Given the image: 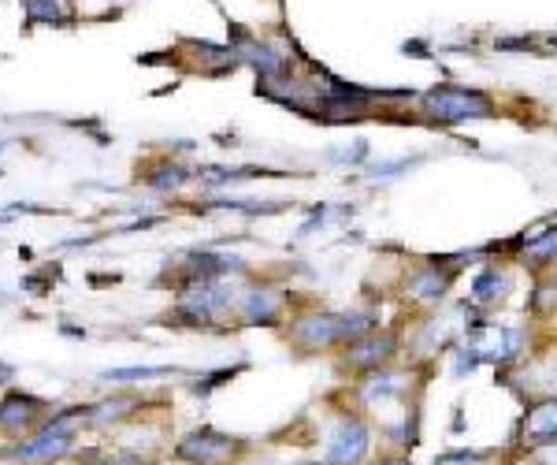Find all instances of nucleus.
Returning a JSON list of instances; mask_svg holds the SVG:
<instances>
[{"mask_svg":"<svg viewBox=\"0 0 557 465\" xmlns=\"http://www.w3.org/2000/svg\"><path fill=\"white\" fill-rule=\"evenodd\" d=\"M424 112L439 123H468L494 116V101L480 90H465V86H435L424 93Z\"/></svg>","mask_w":557,"mask_h":465,"instance_id":"nucleus-1","label":"nucleus"},{"mask_svg":"<svg viewBox=\"0 0 557 465\" xmlns=\"http://www.w3.org/2000/svg\"><path fill=\"white\" fill-rule=\"evenodd\" d=\"M368 324H372V317H361V313H342V317H335V313H312V317L294 324V339L305 350H327V346L372 332Z\"/></svg>","mask_w":557,"mask_h":465,"instance_id":"nucleus-2","label":"nucleus"},{"mask_svg":"<svg viewBox=\"0 0 557 465\" xmlns=\"http://www.w3.org/2000/svg\"><path fill=\"white\" fill-rule=\"evenodd\" d=\"M175 454L190 465H223L238 454V439L223 436V432H216V428H201V432L182 439Z\"/></svg>","mask_w":557,"mask_h":465,"instance_id":"nucleus-3","label":"nucleus"},{"mask_svg":"<svg viewBox=\"0 0 557 465\" xmlns=\"http://www.w3.org/2000/svg\"><path fill=\"white\" fill-rule=\"evenodd\" d=\"M71 417H75V413H67V417H60V421H49V425L41 428L30 443H23L19 451H12V458L15 462H26V465L64 458L67 447H71Z\"/></svg>","mask_w":557,"mask_h":465,"instance_id":"nucleus-4","label":"nucleus"},{"mask_svg":"<svg viewBox=\"0 0 557 465\" xmlns=\"http://www.w3.org/2000/svg\"><path fill=\"white\" fill-rule=\"evenodd\" d=\"M368 454V428L361 421H342L327 439V465H357Z\"/></svg>","mask_w":557,"mask_h":465,"instance_id":"nucleus-5","label":"nucleus"},{"mask_svg":"<svg viewBox=\"0 0 557 465\" xmlns=\"http://www.w3.org/2000/svg\"><path fill=\"white\" fill-rule=\"evenodd\" d=\"M390 354H394V335L364 332V335H357L350 343V350H346V365H353V369H379Z\"/></svg>","mask_w":557,"mask_h":465,"instance_id":"nucleus-6","label":"nucleus"},{"mask_svg":"<svg viewBox=\"0 0 557 465\" xmlns=\"http://www.w3.org/2000/svg\"><path fill=\"white\" fill-rule=\"evenodd\" d=\"M524 439L528 443H557V399L532 406L528 425H524Z\"/></svg>","mask_w":557,"mask_h":465,"instance_id":"nucleus-7","label":"nucleus"},{"mask_svg":"<svg viewBox=\"0 0 557 465\" xmlns=\"http://www.w3.org/2000/svg\"><path fill=\"white\" fill-rule=\"evenodd\" d=\"M34 410H38V402L34 399H23V395H8V399L0 402V428H8V432H19L34 421Z\"/></svg>","mask_w":557,"mask_h":465,"instance_id":"nucleus-8","label":"nucleus"},{"mask_svg":"<svg viewBox=\"0 0 557 465\" xmlns=\"http://www.w3.org/2000/svg\"><path fill=\"white\" fill-rule=\"evenodd\" d=\"M446 283H450L446 272H439V268H420V272L409 279V291H413V298H420V302H435V298L446 294Z\"/></svg>","mask_w":557,"mask_h":465,"instance_id":"nucleus-9","label":"nucleus"},{"mask_svg":"<svg viewBox=\"0 0 557 465\" xmlns=\"http://www.w3.org/2000/svg\"><path fill=\"white\" fill-rule=\"evenodd\" d=\"M275 313H279V298L272 291H253L242 298V317L249 324H272Z\"/></svg>","mask_w":557,"mask_h":465,"instance_id":"nucleus-10","label":"nucleus"},{"mask_svg":"<svg viewBox=\"0 0 557 465\" xmlns=\"http://www.w3.org/2000/svg\"><path fill=\"white\" fill-rule=\"evenodd\" d=\"M23 8L30 23H64V12L56 0H23Z\"/></svg>","mask_w":557,"mask_h":465,"instance_id":"nucleus-11","label":"nucleus"},{"mask_svg":"<svg viewBox=\"0 0 557 465\" xmlns=\"http://www.w3.org/2000/svg\"><path fill=\"white\" fill-rule=\"evenodd\" d=\"M168 365H134V369H108L104 380H153V376H168Z\"/></svg>","mask_w":557,"mask_h":465,"instance_id":"nucleus-12","label":"nucleus"},{"mask_svg":"<svg viewBox=\"0 0 557 465\" xmlns=\"http://www.w3.org/2000/svg\"><path fill=\"white\" fill-rule=\"evenodd\" d=\"M502 287H506V279L498 276V272H483V276L472 283V298H476V302H494Z\"/></svg>","mask_w":557,"mask_h":465,"instance_id":"nucleus-13","label":"nucleus"},{"mask_svg":"<svg viewBox=\"0 0 557 465\" xmlns=\"http://www.w3.org/2000/svg\"><path fill=\"white\" fill-rule=\"evenodd\" d=\"M524 253L535 257V261H554L557 257V227L554 231H546V235H539V239H528Z\"/></svg>","mask_w":557,"mask_h":465,"instance_id":"nucleus-14","label":"nucleus"},{"mask_svg":"<svg viewBox=\"0 0 557 465\" xmlns=\"http://www.w3.org/2000/svg\"><path fill=\"white\" fill-rule=\"evenodd\" d=\"M186 175H182V168H164V172L153 175V186H160V190H168V186H179Z\"/></svg>","mask_w":557,"mask_h":465,"instance_id":"nucleus-15","label":"nucleus"},{"mask_svg":"<svg viewBox=\"0 0 557 465\" xmlns=\"http://www.w3.org/2000/svg\"><path fill=\"white\" fill-rule=\"evenodd\" d=\"M298 465H327V462H298Z\"/></svg>","mask_w":557,"mask_h":465,"instance_id":"nucleus-16","label":"nucleus"},{"mask_svg":"<svg viewBox=\"0 0 557 465\" xmlns=\"http://www.w3.org/2000/svg\"><path fill=\"white\" fill-rule=\"evenodd\" d=\"M383 465H409V462H383Z\"/></svg>","mask_w":557,"mask_h":465,"instance_id":"nucleus-17","label":"nucleus"}]
</instances>
